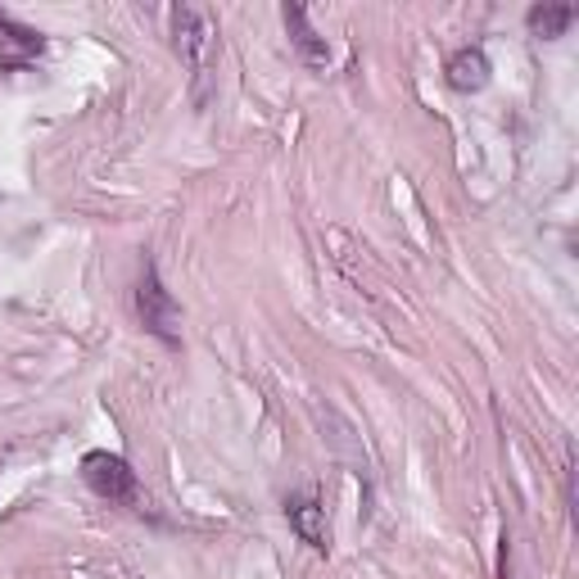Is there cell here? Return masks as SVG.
<instances>
[{
    "instance_id": "cell-1",
    "label": "cell",
    "mask_w": 579,
    "mask_h": 579,
    "mask_svg": "<svg viewBox=\"0 0 579 579\" xmlns=\"http://www.w3.org/2000/svg\"><path fill=\"white\" fill-rule=\"evenodd\" d=\"M136 317L163 344H181V309L173 303V294L163 290L154 263L141 267V281H136Z\"/></svg>"
},
{
    "instance_id": "cell-2",
    "label": "cell",
    "mask_w": 579,
    "mask_h": 579,
    "mask_svg": "<svg viewBox=\"0 0 579 579\" xmlns=\"http://www.w3.org/2000/svg\"><path fill=\"white\" fill-rule=\"evenodd\" d=\"M173 37H177V54L190 64V73H196V81H204L213 73V60H217V33L204 10H173Z\"/></svg>"
},
{
    "instance_id": "cell-3",
    "label": "cell",
    "mask_w": 579,
    "mask_h": 579,
    "mask_svg": "<svg viewBox=\"0 0 579 579\" xmlns=\"http://www.w3.org/2000/svg\"><path fill=\"white\" fill-rule=\"evenodd\" d=\"M81 480H87L91 493H100V499H109V503H131L136 499V471L118 453H104V449L87 453L81 457Z\"/></svg>"
},
{
    "instance_id": "cell-4",
    "label": "cell",
    "mask_w": 579,
    "mask_h": 579,
    "mask_svg": "<svg viewBox=\"0 0 579 579\" xmlns=\"http://www.w3.org/2000/svg\"><path fill=\"white\" fill-rule=\"evenodd\" d=\"M41 50H46V37L41 33H33V27H23V23L0 14V64H5V68L33 64Z\"/></svg>"
},
{
    "instance_id": "cell-5",
    "label": "cell",
    "mask_w": 579,
    "mask_h": 579,
    "mask_svg": "<svg viewBox=\"0 0 579 579\" xmlns=\"http://www.w3.org/2000/svg\"><path fill=\"white\" fill-rule=\"evenodd\" d=\"M281 18H286V27H290V41H294V50H299V60L309 64V68H326V64H330V50H326V41L313 33V23H309V14H303V5H286Z\"/></svg>"
},
{
    "instance_id": "cell-6",
    "label": "cell",
    "mask_w": 579,
    "mask_h": 579,
    "mask_svg": "<svg viewBox=\"0 0 579 579\" xmlns=\"http://www.w3.org/2000/svg\"><path fill=\"white\" fill-rule=\"evenodd\" d=\"M449 87L453 91H466V96L489 87V60H484L480 46H466V50H457L453 60H449Z\"/></svg>"
},
{
    "instance_id": "cell-7",
    "label": "cell",
    "mask_w": 579,
    "mask_h": 579,
    "mask_svg": "<svg viewBox=\"0 0 579 579\" xmlns=\"http://www.w3.org/2000/svg\"><path fill=\"white\" fill-rule=\"evenodd\" d=\"M286 512H290V526H294V534H299L303 543H313V547H326V543H330L326 512L317 507V499H309V493H303V499H294Z\"/></svg>"
},
{
    "instance_id": "cell-8",
    "label": "cell",
    "mask_w": 579,
    "mask_h": 579,
    "mask_svg": "<svg viewBox=\"0 0 579 579\" xmlns=\"http://www.w3.org/2000/svg\"><path fill=\"white\" fill-rule=\"evenodd\" d=\"M526 23H530V33H534L539 41H557V37H566V27L575 23V5L543 0V5H534V10L526 14Z\"/></svg>"
}]
</instances>
